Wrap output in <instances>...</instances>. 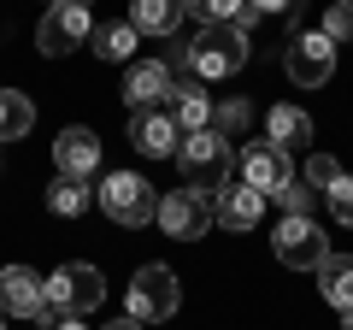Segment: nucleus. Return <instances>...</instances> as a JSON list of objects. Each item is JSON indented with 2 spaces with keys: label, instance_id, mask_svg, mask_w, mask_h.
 <instances>
[{
  "label": "nucleus",
  "instance_id": "nucleus-1",
  "mask_svg": "<svg viewBox=\"0 0 353 330\" xmlns=\"http://www.w3.org/2000/svg\"><path fill=\"white\" fill-rule=\"evenodd\" d=\"M176 171H183V189L218 195L230 183V142L218 136V130H194V136H183V148H176Z\"/></svg>",
  "mask_w": 353,
  "mask_h": 330
},
{
  "label": "nucleus",
  "instance_id": "nucleus-2",
  "mask_svg": "<svg viewBox=\"0 0 353 330\" xmlns=\"http://www.w3.org/2000/svg\"><path fill=\"white\" fill-rule=\"evenodd\" d=\"M248 65V36L236 24H201V36L189 41V71L201 83H218V77H236Z\"/></svg>",
  "mask_w": 353,
  "mask_h": 330
},
{
  "label": "nucleus",
  "instance_id": "nucleus-3",
  "mask_svg": "<svg viewBox=\"0 0 353 330\" xmlns=\"http://www.w3.org/2000/svg\"><path fill=\"white\" fill-rule=\"evenodd\" d=\"M41 295H48V313H94V307L106 301V278L94 266H83V260H71V266H59L53 278H41Z\"/></svg>",
  "mask_w": 353,
  "mask_h": 330
},
{
  "label": "nucleus",
  "instance_id": "nucleus-4",
  "mask_svg": "<svg viewBox=\"0 0 353 330\" xmlns=\"http://www.w3.org/2000/svg\"><path fill=\"white\" fill-rule=\"evenodd\" d=\"M101 206H106L112 224L141 230V224H153V213H159V195H153V183L141 177V171H112L106 189H101Z\"/></svg>",
  "mask_w": 353,
  "mask_h": 330
},
{
  "label": "nucleus",
  "instance_id": "nucleus-5",
  "mask_svg": "<svg viewBox=\"0 0 353 330\" xmlns=\"http://www.w3.org/2000/svg\"><path fill=\"white\" fill-rule=\"evenodd\" d=\"M271 242H277V260L294 266V271H318L324 254H330V242H324V230L312 224V213H283V224H277Z\"/></svg>",
  "mask_w": 353,
  "mask_h": 330
},
{
  "label": "nucleus",
  "instance_id": "nucleus-6",
  "mask_svg": "<svg viewBox=\"0 0 353 330\" xmlns=\"http://www.w3.org/2000/svg\"><path fill=\"white\" fill-rule=\"evenodd\" d=\"M283 71H289L301 89H318V83H330V71H336V41H330L324 30H301V36H289Z\"/></svg>",
  "mask_w": 353,
  "mask_h": 330
},
{
  "label": "nucleus",
  "instance_id": "nucleus-7",
  "mask_svg": "<svg viewBox=\"0 0 353 330\" xmlns=\"http://www.w3.org/2000/svg\"><path fill=\"white\" fill-rule=\"evenodd\" d=\"M159 230L165 236H176V242H201L206 230H212V201L206 195H194V189H171V195H159Z\"/></svg>",
  "mask_w": 353,
  "mask_h": 330
},
{
  "label": "nucleus",
  "instance_id": "nucleus-8",
  "mask_svg": "<svg viewBox=\"0 0 353 330\" xmlns=\"http://www.w3.org/2000/svg\"><path fill=\"white\" fill-rule=\"evenodd\" d=\"M176 313V278L171 266H141L130 278V318L148 324V318H171Z\"/></svg>",
  "mask_w": 353,
  "mask_h": 330
},
{
  "label": "nucleus",
  "instance_id": "nucleus-9",
  "mask_svg": "<svg viewBox=\"0 0 353 330\" xmlns=\"http://www.w3.org/2000/svg\"><path fill=\"white\" fill-rule=\"evenodd\" d=\"M130 148L153 153V159H176L183 130H176V118L165 113V106H136V113H130Z\"/></svg>",
  "mask_w": 353,
  "mask_h": 330
},
{
  "label": "nucleus",
  "instance_id": "nucleus-10",
  "mask_svg": "<svg viewBox=\"0 0 353 330\" xmlns=\"http://www.w3.org/2000/svg\"><path fill=\"white\" fill-rule=\"evenodd\" d=\"M88 6H71V0H59V6H48V18H41V30H36V48L48 53V59H59V53H71V48H83L88 41Z\"/></svg>",
  "mask_w": 353,
  "mask_h": 330
},
{
  "label": "nucleus",
  "instance_id": "nucleus-11",
  "mask_svg": "<svg viewBox=\"0 0 353 330\" xmlns=\"http://www.w3.org/2000/svg\"><path fill=\"white\" fill-rule=\"evenodd\" d=\"M0 313H6V318H41V324H53L48 295H41V278L30 266H6V271H0Z\"/></svg>",
  "mask_w": 353,
  "mask_h": 330
},
{
  "label": "nucleus",
  "instance_id": "nucleus-12",
  "mask_svg": "<svg viewBox=\"0 0 353 330\" xmlns=\"http://www.w3.org/2000/svg\"><path fill=\"white\" fill-rule=\"evenodd\" d=\"M241 183L271 201V195L289 183V153L271 148V142H248V148H241Z\"/></svg>",
  "mask_w": 353,
  "mask_h": 330
},
{
  "label": "nucleus",
  "instance_id": "nucleus-13",
  "mask_svg": "<svg viewBox=\"0 0 353 330\" xmlns=\"http://www.w3.org/2000/svg\"><path fill=\"white\" fill-rule=\"evenodd\" d=\"M53 165H59V177H94V165H101V142H94V130L71 124L53 136Z\"/></svg>",
  "mask_w": 353,
  "mask_h": 330
},
{
  "label": "nucleus",
  "instance_id": "nucleus-14",
  "mask_svg": "<svg viewBox=\"0 0 353 330\" xmlns=\"http://www.w3.org/2000/svg\"><path fill=\"white\" fill-rule=\"evenodd\" d=\"M259 213H265V195L259 189H248V183H224V189H218V206H212V224L253 230V224H259Z\"/></svg>",
  "mask_w": 353,
  "mask_h": 330
},
{
  "label": "nucleus",
  "instance_id": "nucleus-15",
  "mask_svg": "<svg viewBox=\"0 0 353 330\" xmlns=\"http://www.w3.org/2000/svg\"><path fill=\"white\" fill-rule=\"evenodd\" d=\"M318 289H324V301L341 313V330H353V254H324Z\"/></svg>",
  "mask_w": 353,
  "mask_h": 330
},
{
  "label": "nucleus",
  "instance_id": "nucleus-16",
  "mask_svg": "<svg viewBox=\"0 0 353 330\" xmlns=\"http://www.w3.org/2000/svg\"><path fill=\"white\" fill-rule=\"evenodd\" d=\"M124 95H130V106H165V101H171V65H165V59L130 65Z\"/></svg>",
  "mask_w": 353,
  "mask_h": 330
},
{
  "label": "nucleus",
  "instance_id": "nucleus-17",
  "mask_svg": "<svg viewBox=\"0 0 353 330\" xmlns=\"http://www.w3.org/2000/svg\"><path fill=\"white\" fill-rule=\"evenodd\" d=\"M171 118H176V130H183V136L212 130V95H201V77L171 83Z\"/></svg>",
  "mask_w": 353,
  "mask_h": 330
},
{
  "label": "nucleus",
  "instance_id": "nucleus-18",
  "mask_svg": "<svg viewBox=\"0 0 353 330\" xmlns=\"http://www.w3.org/2000/svg\"><path fill=\"white\" fill-rule=\"evenodd\" d=\"M189 12V0H130V24L136 36H171Z\"/></svg>",
  "mask_w": 353,
  "mask_h": 330
},
{
  "label": "nucleus",
  "instance_id": "nucleus-19",
  "mask_svg": "<svg viewBox=\"0 0 353 330\" xmlns=\"http://www.w3.org/2000/svg\"><path fill=\"white\" fill-rule=\"evenodd\" d=\"M265 130H271V148H306L312 142V118L301 113V106H271V118H265Z\"/></svg>",
  "mask_w": 353,
  "mask_h": 330
},
{
  "label": "nucleus",
  "instance_id": "nucleus-20",
  "mask_svg": "<svg viewBox=\"0 0 353 330\" xmlns=\"http://www.w3.org/2000/svg\"><path fill=\"white\" fill-rule=\"evenodd\" d=\"M30 124H36V106H30V95H18V89H0V142H18V136H30Z\"/></svg>",
  "mask_w": 353,
  "mask_h": 330
},
{
  "label": "nucleus",
  "instance_id": "nucleus-21",
  "mask_svg": "<svg viewBox=\"0 0 353 330\" xmlns=\"http://www.w3.org/2000/svg\"><path fill=\"white\" fill-rule=\"evenodd\" d=\"M48 206H53L59 218H77V213H88V206H94V189H88L83 177H53Z\"/></svg>",
  "mask_w": 353,
  "mask_h": 330
},
{
  "label": "nucleus",
  "instance_id": "nucleus-22",
  "mask_svg": "<svg viewBox=\"0 0 353 330\" xmlns=\"http://www.w3.org/2000/svg\"><path fill=\"white\" fill-rule=\"evenodd\" d=\"M88 41H94V53H101V59H130V53H136V24H130V18L101 24V30H88Z\"/></svg>",
  "mask_w": 353,
  "mask_h": 330
},
{
  "label": "nucleus",
  "instance_id": "nucleus-23",
  "mask_svg": "<svg viewBox=\"0 0 353 330\" xmlns=\"http://www.w3.org/2000/svg\"><path fill=\"white\" fill-rule=\"evenodd\" d=\"M189 12H201V24H241L248 0H189Z\"/></svg>",
  "mask_w": 353,
  "mask_h": 330
},
{
  "label": "nucleus",
  "instance_id": "nucleus-24",
  "mask_svg": "<svg viewBox=\"0 0 353 330\" xmlns=\"http://www.w3.org/2000/svg\"><path fill=\"white\" fill-rule=\"evenodd\" d=\"M248 118H253V113H248V101L212 106V130H218V136H224V142H230V136H241V130H248Z\"/></svg>",
  "mask_w": 353,
  "mask_h": 330
},
{
  "label": "nucleus",
  "instance_id": "nucleus-25",
  "mask_svg": "<svg viewBox=\"0 0 353 330\" xmlns=\"http://www.w3.org/2000/svg\"><path fill=\"white\" fill-rule=\"evenodd\" d=\"M271 201H277L283 213H312V189H306V183H294V177L283 183V189L271 195Z\"/></svg>",
  "mask_w": 353,
  "mask_h": 330
},
{
  "label": "nucleus",
  "instance_id": "nucleus-26",
  "mask_svg": "<svg viewBox=\"0 0 353 330\" xmlns=\"http://www.w3.org/2000/svg\"><path fill=\"white\" fill-rule=\"evenodd\" d=\"M324 36L330 41H347L353 36V6H347V0H336V6L324 12Z\"/></svg>",
  "mask_w": 353,
  "mask_h": 330
},
{
  "label": "nucleus",
  "instance_id": "nucleus-27",
  "mask_svg": "<svg viewBox=\"0 0 353 330\" xmlns=\"http://www.w3.org/2000/svg\"><path fill=\"white\" fill-rule=\"evenodd\" d=\"M330 213H336L341 224H353V177H336V183H330Z\"/></svg>",
  "mask_w": 353,
  "mask_h": 330
},
{
  "label": "nucleus",
  "instance_id": "nucleus-28",
  "mask_svg": "<svg viewBox=\"0 0 353 330\" xmlns=\"http://www.w3.org/2000/svg\"><path fill=\"white\" fill-rule=\"evenodd\" d=\"M306 177H312V183H318V189H330V183H336V177H341V165H336V159H330V153H312V165H306Z\"/></svg>",
  "mask_w": 353,
  "mask_h": 330
},
{
  "label": "nucleus",
  "instance_id": "nucleus-29",
  "mask_svg": "<svg viewBox=\"0 0 353 330\" xmlns=\"http://www.w3.org/2000/svg\"><path fill=\"white\" fill-rule=\"evenodd\" d=\"M248 6H253L259 18H283V12H294L301 0H248Z\"/></svg>",
  "mask_w": 353,
  "mask_h": 330
},
{
  "label": "nucleus",
  "instance_id": "nucleus-30",
  "mask_svg": "<svg viewBox=\"0 0 353 330\" xmlns=\"http://www.w3.org/2000/svg\"><path fill=\"white\" fill-rule=\"evenodd\" d=\"M48 330H88V324H83V318H77V313H59V318H53Z\"/></svg>",
  "mask_w": 353,
  "mask_h": 330
},
{
  "label": "nucleus",
  "instance_id": "nucleus-31",
  "mask_svg": "<svg viewBox=\"0 0 353 330\" xmlns=\"http://www.w3.org/2000/svg\"><path fill=\"white\" fill-rule=\"evenodd\" d=\"M106 330H141V324H136V318H112V324H106Z\"/></svg>",
  "mask_w": 353,
  "mask_h": 330
},
{
  "label": "nucleus",
  "instance_id": "nucleus-32",
  "mask_svg": "<svg viewBox=\"0 0 353 330\" xmlns=\"http://www.w3.org/2000/svg\"><path fill=\"white\" fill-rule=\"evenodd\" d=\"M71 6H88V0H71Z\"/></svg>",
  "mask_w": 353,
  "mask_h": 330
},
{
  "label": "nucleus",
  "instance_id": "nucleus-33",
  "mask_svg": "<svg viewBox=\"0 0 353 330\" xmlns=\"http://www.w3.org/2000/svg\"><path fill=\"white\" fill-rule=\"evenodd\" d=\"M0 330H6V313H0Z\"/></svg>",
  "mask_w": 353,
  "mask_h": 330
},
{
  "label": "nucleus",
  "instance_id": "nucleus-34",
  "mask_svg": "<svg viewBox=\"0 0 353 330\" xmlns=\"http://www.w3.org/2000/svg\"><path fill=\"white\" fill-rule=\"evenodd\" d=\"M53 6H59V0H53Z\"/></svg>",
  "mask_w": 353,
  "mask_h": 330
},
{
  "label": "nucleus",
  "instance_id": "nucleus-35",
  "mask_svg": "<svg viewBox=\"0 0 353 330\" xmlns=\"http://www.w3.org/2000/svg\"><path fill=\"white\" fill-rule=\"evenodd\" d=\"M347 6H353V0H347Z\"/></svg>",
  "mask_w": 353,
  "mask_h": 330
}]
</instances>
